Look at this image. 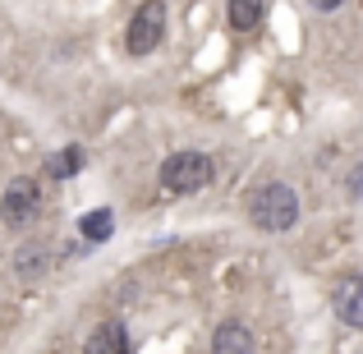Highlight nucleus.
<instances>
[{
	"instance_id": "9b49d317",
	"label": "nucleus",
	"mask_w": 363,
	"mask_h": 354,
	"mask_svg": "<svg viewBox=\"0 0 363 354\" xmlns=\"http://www.w3.org/2000/svg\"><path fill=\"white\" fill-rule=\"evenodd\" d=\"M79 166H83V152H79V148H65V152H60V157H55V161H51L46 170H51L55 179H65V175H74Z\"/></svg>"
},
{
	"instance_id": "423d86ee",
	"label": "nucleus",
	"mask_w": 363,
	"mask_h": 354,
	"mask_svg": "<svg viewBox=\"0 0 363 354\" xmlns=\"http://www.w3.org/2000/svg\"><path fill=\"white\" fill-rule=\"evenodd\" d=\"M83 354H129V331H124L120 322H101V327L88 336Z\"/></svg>"
},
{
	"instance_id": "7ed1b4c3",
	"label": "nucleus",
	"mask_w": 363,
	"mask_h": 354,
	"mask_svg": "<svg viewBox=\"0 0 363 354\" xmlns=\"http://www.w3.org/2000/svg\"><path fill=\"white\" fill-rule=\"evenodd\" d=\"M161 42H166V0H143L129 18L124 46H129V55H152Z\"/></svg>"
},
{
	"instance_id": "f03ea898",
	"label": "nucleus",
	"mask_w": 363,
	"mask_h": 354,
	"mask_svg": "<svg viewBox=\"0 0 363 354\" xmlns=\"http://www.w3.org/2000/svg\"><path fill=\"white\" fill-rule=\"evenodd\" d=\"M207 184H212V157H203V152H170L161 161V189L166 194L184 198V194H203Z\"/></svg>"
},
{
	"instance_id": "1a4fd4ad",
	"label": "nucleus",
	"mask_w": 363,
	"mask_h": 354,
	"mask_svg": "<svg viewBox=\"0 0 363 354\" xmlns=\"http://www.w3.org/2000/svg\"><path fill=\"white\" fill-rule=\"evenodd\" d=\"M14 267H18V276H37V272H46V248H42V244H28V248H18Z\"/></svg>"
},
{
	"instance_id": "f8f14e48",
	"label": "nucleus",
	"mask_w": 363,
	"mask_h": 354,
	"mask_svg": "<svg viewBox=\"0 0 363 354\" xmlns=\"http://www.w3.org/2000/svg\"><path fill=\"white\" fill-rule=\"evenodd\" d=\"M313 9H318V14H331V9H340V0H308Z\"/></svg>"
},
{
	"instance_id": "20e7f679",
	"label": "nucleus",
	"mask_w": 363,
	"mask_h": 354,
	"mask_svg": "<svg viewBox=\"0 0 363 354\" xmlns=\"http://www.w3.org/2000/svg\"><path fill=\"white\" fill-rule=\"evenodd\" d=\"M37 207H42V184H37L33 175H18L5 184V194H0V216H5V226H28L37 216Z\"/></svg>"
},
{
	"instance_id": "9d476101",
	"label": "nucleus",
	"mask_w": 363,
	"mask_h": 354,
	"mask_svg": "<svg viewBox=\"0 0 363 354\" xmlns=\"http://www.w3.org/2000/svg\"><path fill=\"white\" fill-rule=\"evenodd\" d=\"M79 231L88 235V239H106V235H111V212H106V207H101V212H88V216L79 221Z\"/></svg>"
},
{
	"instance_id": "f257e3e1",
	"label": "nucleus",
	"mask_w": 363,
	"mask_h": 354,
	"mask_svg": "<svg viewBox=\"0 0 363 354\" xmlns=\"http://www.w3.org/2000/svg\"><path fill=\"white\" fill-rule=\"evenodd\" d=\"M248 221L257 226L262 235H285L294 231V221H299V194H294L290 184H262L253 194V203H248Z\"/></svg>"
},
{
	"instance_id": "39448f33",
	"label": "nucleus",
	"mask_w": 363,
	"mask_h": 354,
	"mask_svg": "<svg viewBox=\"0 0 363 354\" xmlns=\"http://www.w3.org/2000/svg\"><path fill=\"white\" fill-rule=\"evenodd\" d=\"M331 309H336V318L345 322V327L363 331V272L340 276L336 290H331Z\"/></svg>"
},
{
	"instance_id": "6e6552de",
	"label": "nucleus",
	"mask_w": 363,
	"mask_h": 354,
	"mask_svg": "<svg viewBox=\"0 0 363 354\" xmlns=\"http://www.w3.org/2000/svg\"><path fill=\"white\" fill-rule=\"evenodd\" d=\"M267 14V0H230L225 5V23L235 28V33H253L257 23H262Z\"/></svg>"
},
{
	"instance_id": "0eeeda50",
	"label": "nucleus",
	"mask_w": 363,
	"mask_h": 354,
	"mask_svg": "<svg viewBox=\"0 0 363 354\" xmlns=\"http://www.w3.org/2000/svg\"><path fill=\"white\" fill-rule=\"evenodd\" d=\"M212 354H253V331L244 322H221L212 336Z\"/></svg>"
}]
</instances>
